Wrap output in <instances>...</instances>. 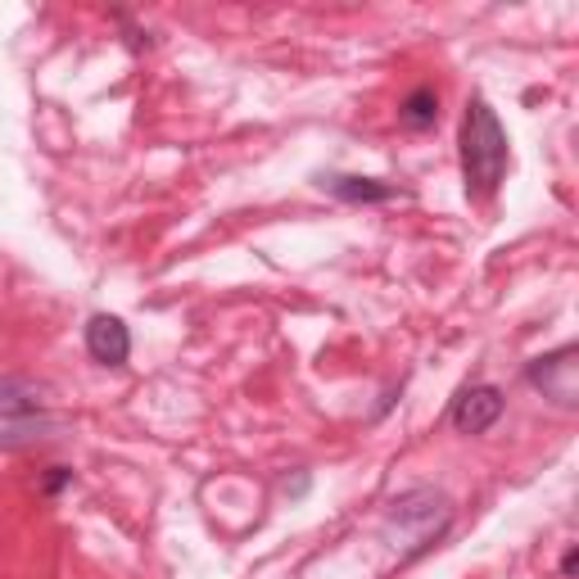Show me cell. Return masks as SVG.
<instances>
[{
    "label": "cell",
    "instance_id": "7a4b0ae2",
    "mask_svg": "<svg viewBox=\"0 0 579 579\" xmlns=\"http://www.w3.org/2000/svg\"><path fill=\"white\" fill-rule=\"evenodd\" d=\"M449 525H453V503L440 489H430V485L403 489L390 503V512H385V535L394 539V548H399L403 561H412L425 548L440 544L449 535Z\"/></svg>",
    "mask_w": 579,
    "mask_h": 579
},
{
    "label": "cell",
    "instance_id": "30bf717a",
    "mask_svg": "<svg viewBox=\"0 0 579 579\" xmlns=\"http://www.w3.org/2000/svg\"><path fill=\"white\" fill-rule=\"evenodd\" d=\"M575 570H579V552H575V548H570V552H566V557H561V575H566V579H570V575H575Z\"/></svg>",
    "mask_w": 579,
    "mask_h": 579
},
{
    "label": "cell",
    "instance_id": "52a82bcc",
    "mask_svg": "<svg viewBox=\"0 0 579 579\" xmlns=\"http://www.w3.org/2000/svg\"><path fill=\"white\" fill-rule=\"evenodd\" d=\"M45 412V385L28 376H0V421H23Z\"/></svg>",
    "mask_w": 579,
    "mask_h": 579
},
{
    "label": "cell",
    "instance_id": "8992f818",
    "mask_svg": "<svg viewBox=\"0 0 579 579\" xmlns=\"http://www.w3.org/2000/svg\"><path fill=\"white\" fill-rule=\"evenodd\" d=\"M317 186L330 190V196L345 200V204H390L399 196L394 186H385L376 177H349V172H322Z\"/></svg>",
    "mask_w": 579,
    "mask_h": 579
},
{
    "label": "cell",
    "instance_id": "277c9868",
    "mask_svg": "<svg viewBox=\"0 0 579 579\" xmlns=\"http://www.w3.org/2000/svg\"><path fill=\"white\" fill-rule=\"evenodd\" d=\"M507 412V399L498 385H466V390H457L453 408H449V421L457 434H485L498 425V417Z\"/></svg>",
    "mask_w": 579,
    "mask_h": 579
},
{
    "label": "cell",
    "instance_id": "3957f363",
    "mask_svg": "<svg viewBox=\"0 0 579 579\" xmlns=\"http://www.w3.org/2000/svg\"><path fill=\"white\" fill-rule=\"evenodd\" d=\"M525 380L535 385L544 399H552L557 408L570 412V408L579 403V349H575V345H561V349L535 358V362L525 367Z\"/></svg>",
    "mask_w": 579,
    "mask_h": 579
},
{
    "label": "cell",
    "instance_id": "5b68a950",
    "mask_svg": "<svg viewBox=\"0 0 579 579\" xmlns=\"http://www.w3.org/2000/svg\"><path fill=\"white\" fill-rule=\"evenodd\" d=\"M86 354L101 362V367H123L131 358V330L123 326V317L109 313H95L86 322Z\"/></svg>",
    "mask_w": 579,
    "mask_h": 579
},
{
    "label": "cell",
    "instance_id": "9c48e42d",
    "mask_svg": "<svg viewBox=\"0 0 579 579\" xmlns=\"http://www.w3.org/2000/svg\"><path fill=\"white\" fill-rule=\"evenodd\" d=\"M69 485H73V471H69V466H51V475L41 480V494H51V498H55V494L69 489Z\"/></svg>",
    "mask_w": 579,
    "mask_h": 579
},
{
    "label": "cell",
    "instance_id": "6da1fadb",
    "mask_svg": "<svg viewBox=\"0 0 579 579\" xmlns=\"http://www.w3.org/2000/svg\"><path fill=\"white\" fill-rule=\"evenodd\" d=\"M462 177L471 200H489L507 177V131L485 95H475L462 114Z\"/></svg>",
    "mask_w": 579,
    "mask_h": 579
},
{
    "label": "cell",
    "instance_id": "ba28073f",
    "mask_svg": "<svg viewBox=\"0 0 579 579\" xmlns=\"http://www.w3.org/2000/svg\"><path fill=\"white\" fill-rule=\"evenodd\" d=\"M399 123L408 131H430L434 123H440V91H434V86H412L403 95V105H399Z\"/></svg>",
    "mask_w": 579,
    "mask_h": 579
}]
</instances>
